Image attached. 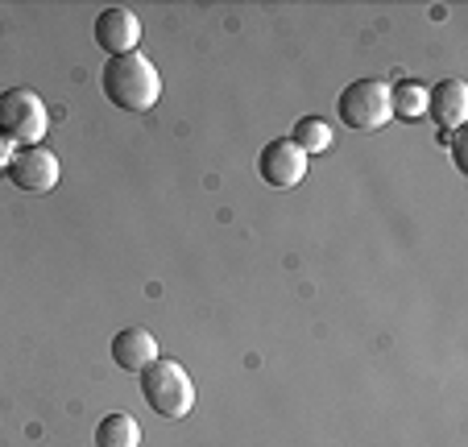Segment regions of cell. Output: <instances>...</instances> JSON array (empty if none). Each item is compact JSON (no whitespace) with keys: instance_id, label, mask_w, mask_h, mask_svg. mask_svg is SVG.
<instances>
[{"instance_id":"obj_8","label":"cell","mask_w":468,"mask_h":447,"mask_svg":"<svg viewBox=\"0 0 468 447\" xmlns=\"http://www.w3.org/2000/svg\"><path fill=\"white\" fill-rule=\"evenodd\" d=\"M112 360L124 373H142L158 360V340L145 327H124V332L112 335Z\"/></svg>"},{"instance_id":"obj_12","label":"cell","mask_w":468,"mask_h":447,"mask_svg":"<svg viewBox=\"0 0 468 447\" xmlns=\"http://www.w3.org/2000/svg\"><path fill=\"white\" fill-rule=\"evenodd\" d=\"M291 141L307 154V158L311 154H327V149H332V124H327L324 116H303V121L294 124Z\"/></svg>"},{"instance_id":"obj_9","label":"cell","mask_w":468,"mask_h":447,"mask_svg":"<svg viewBox=\"0 0 468 447\" xmlns=\"http://www.w3.org/2000/svg\"><path fill=\"white\" fill-rule=\"evenodd\" d=\"M427 112L435 116L440 129H460L468 116V88L460 80H443L435 88H427Z\"/></svg>"},{"instance_id":"obj_10","label":"cell","mask_w":468,"mask_h":447,"mask_svg":"<svg viewBox=\"0 0 468 447\" xmlns=\"http://www.w3.org/2000/svg\"><path fill=\"white\" fill-rule=\"evenodd\" d=\"M96 447H142V427H137V419L124 410L104 414V422L96 427Z\"/></svg>"},{"instance_id":"obj_13","label":"cell","mask_w":468,"mask_h":447,"mask_svg":"<svg viewBox=\"0 0 468 447\" xmlns=\"http://www.w3.org/2000/svg\"><path fill=\"white\" fill-rule=\"evenodd\" d=\"M13 158H17V145H13V141L5 137V133H0V175H9Z\"/></svg>"},{"instance_id":"obj_11","label":"cell","mask_w":468,"mask_h":447,"mask_svg":"<svg viewBox=\"0 0 468 447\" xmlns=\"http://www.w3.org/2000/svg\"><path fill=\"white\" fill-rule=\"evenodd\" d=\"M389 116H398V121H423L427 116L423 83H398V88L389 91Z\"/></svg>"},{"instance_id":"obj_3","label":"cell","mask_w":468,"mask_h":447,"mask_svg":"<svg viewBox=\"0 0 468 447\" xmlns=\"http://www.w3.org/2000/svg\"><path fill=\"white\" fill-rule=\"evenodd\" d=\"M46 129H50V116L37 91L29 88H9L0 91V133L13 141V145H42Z\"/></svg>"},{"instance_id":"obj_6","label":"cell","mask_w":468,"mask_h":447,"mask_svg":"<svg viewBox=\"0 0 468 447\" xmlns=\"http://www.w3.org/2000/svg\"><path fill=\"white\" fill-rule=\"evenodd\" d=\"M58 175H62L58 158L42 145H21L13 166H9V183L17 186V191H29V195L54 191V186H58Z\"/></svg>"},{"instance_id":"obj_7","label":"cell","mask_w":468,"mask_h":447,"mask_svg":"<svg viewBox=\"0 0 468 447\" xmlns=\"http://www.w3.org/2000/svg\"><path fill=\"white\" fill-rule=\"evenodd\" d=\"M96 42L100 50H108L116 59V54H133L137 50V42H142V21H137V13L133 9H104L96 17Z\"/></svg>"},{"instance_id":"obj_1","label":"cell","mask_w":468,"mask_h":447,"mask_svg":"<svg viewBox=\"0 0 468 447\" xmlns=\"http://www.w3.org/2000/svg\"><path fill=\"white\" fill-rule=\"evenodd\" d=\"M100 88H104V96L112 100L121 112L142 116L158 104L162 75L142 50H133V54H116V59L104 62V70H100Z\"/></svg>"},{"instance_id":"obj_5","label":"cell","mask_w":468,"mask_h":447,"mask_svg":"<svg viewBox=\"0 0 468 447\" xmlns=\"http://www.w3.org/2000/svg\"><path fill=\"white\" fill-rule=\"evenodd\" d=\"M257 175H261V183L278 186V191H291L307 178V154L291 137H278L257 154Z\"/></svg>"},{"instance_id":"obj_2","label":"cell","mask_w":468,"mask_h":447,"mask_svg":"<svg viewBox=\"0 0 468 447\" xmlns=\"http://www.w3.org/2000/svg\"><path fill=\"white\" fill-rule=\"evenodd\" d=\"M137 378H142V394L154 414H162V419H186V414H191L195 386L178 360L158 357L150 368H142Z\"/></svg>"},{"instance_id":"obj_4","label":"cell","mask_w":468,"mask_h":447,"mask_svg":"<svg viewBox=\"0 0 468 447\" xmlns=\"http://www.w3.org/2000/svg\"><path fill=\"white\" fill-rule=\"evenodd\" d=\"M336 116H340V124H348V129H356V133L381 129L386 121H394V116H389V88L378 80L348 83L336 100Z\"/></svg>"}]
</instances>
